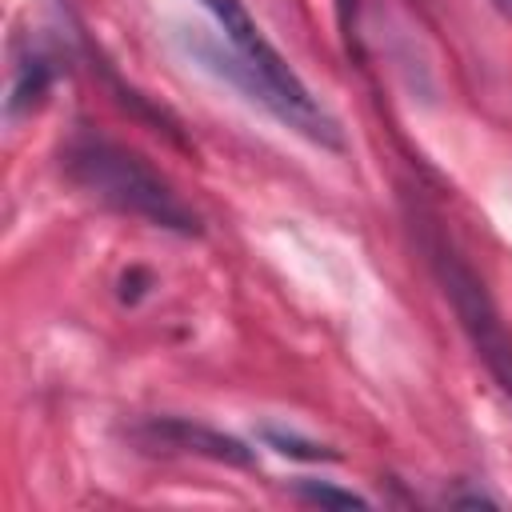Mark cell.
<instances>
[{
  "label": "cell",
  "instance_id": "1",
  "mask_svg": "<svg viewBox=\"0 0 512 512\" xmlns=\"http://www.w3.org/2000/svg\"><path fill=\"white\" fill-rule=\"evenodd\" d=\"M68 180L88 192L92 200L108 204L120 216H132L140 224L176 232V236H196L200 232V216L172 192V184L132 148L108 140V136H92L80 132L64 144L60 152Z\"/></svg>",
  "mask_w": 512,
  "mask_h": 512
},
{
  "label": "cell",
  "instance_id": "2",
  "mask_svg": "<svg viewBox=\"0 0 512 512\" xmlns=\"http://www.w3.org/2000/svg\"><path fill=\"white\" fill-rule=\"evenodd\" d=\"M200 4H204L208 16L220 24V32H224V40L232 44V52H240V56L248 60V68H256V72L288 100V108H292V128H296L300 136L324 144V148H340L344 140H340L336 120L312 100V92H308L304 80L292 72V64L272 48V40H268V36L260 32V24L248 16L244 0H200Z\"/></svg>",
  "mask_w": 512,
  "mask_h": 512
},
{
  "label": "cell",
  "instance_id": "3",
  "mask_svg": "<svg viewBox=\"0 0 512 512\" xmlns=\"http://www.w3.org/2000/svg\"><path fill=\"white\" fill-rule=\"evenodd\" d=\"M424 248H428V260H432V272L460 320V328L468 332L472 348L480 352V360L488 364V372L500 380V388L512 396V336L484 288V280L472 272V264L440 236V232H428L424 236Z\"/></svg>",
  "mask_w": 512,
  "mask_h": 512
},
{
  "label": "cell",
  "instance_id": "4",
  "mask_svg": "<svg viewBox=\"0 0 512 512\" xmlns=\"http://www.w3.org/2000/svg\"><path fill=\"white\" fill-rule=\"evenodd\" d=\"M128 440L140 444L144 452H164V456H204V460L236 464V468L252 464V448H244V440L216 432L208 424L184 420V416H144L128 428Z\"/></svg>",
  "mask_w": 512,
  "mask_h": 512
},
{
  "label": "cell",
  "instance_id": "5",
  "mask_svg": "<svg viewBox=\"0 0 512 512\" xmlns=\"http://www.w3.org/2000/svg\"><path fill=\"white\" fill-rule=\"evenodd\" d=\"M48 80H52V72H48V64H44L40 56L24 60V64L16 68V84H12V96H8V112H20L28 100H40L44 88H48Z\"/></svg>",
  "mask_w": 512,
  "mask_h": 512
},
{
  "label": "cell",
  "instance_id": "6",
  "mask_svg": "<svg viewBox=\"0 0 512 512\" xmlns=\"http://www.w3.org/2000/svg\"><path fill=\"white\" fill-rule=\"evenodd\" d=\"M264 444L276 448L280 456H292V460H340L336 448L316 444V440H304L296 432H280V428H264Z\"/></svg>",
  "mask_w": 512,
  "mask_h": 512
},
{
  "label": "cell",
  "instance_id": "7",
  "mask_svg": "<svg viewBox=\"0 0 512 512\" xmlns=\"http://www.w3.org/2000/svg\"><path fill=\"white\" fill-rule=\"evenodd\" d=\"M296 496H304L308 504H328V508H368V500L360 492H348V488H336L324 480H300Z\"/></svg>",
  "mask_w": 512,
  "mask_h": 512
}]
</instances>
